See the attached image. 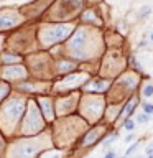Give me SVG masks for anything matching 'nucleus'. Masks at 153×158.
Instances as JSON below:
<instances>
[{"label": "nucleus", "instance_id": "ddd939ff", "mask_svg": "<svg viewBox=\"0 0 153 158\" xmlns=\"http://www.w3.org/2000/svg\"><path fill=\"white\" fill-rule=\"evenodd\" d=\"M148 41H152V43H153V31H152V33H150V38H148Z\"/></svg>", "mask_w": 153, "mask_h": 158}, {"label": "nucleus", "instance_id": "9d476101", "mask_svg": "<svg viewBox=\"0 0 153 158\" xmlns=\"http://www.w3.org/2000/svg\"><path fill=\"white\" fill-rule=\"evenodd\" d=\"M133 138H135V135H133V133H128L127 137H125V143H130V142H133Z\"/></svg>", "mask_w": 153, "mask_h": 158}, {"label": "nucleus", "instance_id": "20e7f679", "mask_svg": "<svg viewBox=\"0 0 153 158\" xmlns=\"http://www.w3.org/2000/svg\"><path fill=\"white\" fill-rule=\"evenodd\" d=\"M143 112L148 114V115H153V104L152 102H145L143 104Z\"/></svg>", "mask_w": 153, "mask_h": 158}, {"label": "nucleus", "instance_id": "39448f33", "mask_svg": "<svg viewBox=\"0 0 153 158\" xmlns=\"http://www.w3.org/2000/svg\"><path fill=\"white\" fill-rule=\"evenodd\" d=\"M143 96H145V97H152V96H153V84H148V86H145V89H143Z\"/></svg>", "mask_w": 153, "mask_h": 158}, {"label": "nucleus", "instance_id": "f257e3e1", "mask_svg": "<svg viewBox=\"0 0 153 158\" xmlns=\"http://www.w3.org/2000/svg\"><path fill=\"white\" fill-rule=\"evenodd\" d=\"M152 13H153L152 7H150V5H143V7H140V10H138V20H140V21L147 20Z\"/></svg>", "mask_w": 153, "mask_h": 158}, {"label": "nucleus", "instance_id": "1a4fd4ad", "mask_svg": "<svg viewBox=\"0 0 153 158\" xmlns=\"http://www.w3.org/2000/svg\"><path fill=\"white\" fill-rule=\"evenodd\" d=\"M104 158H117V155H115V152H114V150H110V152H107V153H105V157Z\"/></svg>", "mask_w": 153, "mask_h": 158}, {"label": "nucleus", "instance_id": "9b49d317", "mask_svg": "<svg viewBox=\"0 0 153 158\" xmlns=\"http://www.w3.org/2000/svg\"><path fill=\"white\" fill-rule=\"evenodd\" d=\"M147 45H148V40H142V41H138V48H145Z\"/></svg>", "mask_w": 153, "mask_h": 158}, {"label": "nucleus", "instance_id": "6e6552de", "mask_svg": "<svg viewBox=\"0 0 153 158\" xmlns=\"http://www.w3.org/2000/svg\"><path fill=\"white\" fill-rule=\"evenodd\" d=\"M9 26H12V21L7 18H0V28H9Z\"/></svg>", "mask_w": 153, "mask_h": 158}, {"label": "nucleus", "instance_id": "f8f14e48", "mask_svg": "<svg viewBox=\"0 0 153 158\" xmlns=\"http://www.w3.org/2000/svg\"><path fill=\"white\" fill-rule=\"evenodd\" d=\"M147 155H153V143H150V147H147Z\"/></svg>", "mask_w": 153, "mask_h": 158}, {"label": "nucleus", "instance_id": "423d86ee", "mask_svg": "<svg viewBox=\"0 0 153 158\" xmlns=\"http://www.w3.org/2000/svg\"><path fill=\"white\" fill-rule=\"evenodd\" d=\"M117 138H119V133L115 132V133H114V135H110V137H109L107 140L104 142V147H109V145H110V143H114V142H115Z\"/></svg>", "mask_w": 153, "mask_h": 158}, {"label": "nucleus", "instance_id": "0eeeda50", "mask_svg": "<svg viewBox=\"0 0 153 158\" xmlns=\"http://www.w3.org/2000/svg\"><path fill=\"white\" fill-rule=\"evenodd\" d=\"M137 148H138V143H133V145H130V147L127 148V152H125V157H130V155H132Z\"/></svg>", "mask_w": 153, "mask_h": 158}, {"label": "nucleus", "instance_id": "7ed1b4c3", "mask_svg": "<svg viewBox=\"0 0 153 158\" xmlns=\"http://www.w3.org/2000/svg\"><path fill=\"white\" fill-rule=\"evenodd\" d=\"M148 120H150V115L148 114H145V112L138 114V117H137V122H138V124H147Z\"/></svg>", "mask_w": 153, "mask_h": 158}, {"label": "nucleus", "instance_id": "f03ea898", "mask_svg": "<svg viewBox=\"0 0 153 158\" xmlns=\"http://www.w3.org/2000/svg\"><path fill=\"white\" fill-rule=\"evenodd\" d=\"M124 129L127 130V132H132V130L135 129V122H133L132 119H125V122H124Z\"/></svg>", "mask_w": 153, "mask_h": 158}, {"label": "nucleus", "instance_id": "4468645a", "mask_svg": "<svg viewBox=\"0 0 153 158\" xmlns=\"http://www.w3.org/2000/svg\"><path fill=\"white\" fill-rule=\"evenodd\" d=\"M147 158H153V155H148V157H147Z\"/></svg>", "mask_w": 153, "mask_h": 158}, {"label": "nucleus", "instance_id": "2eb2a0df", "mask_svg": "<svg viewBox=\"0 0 153 158\" xmlns=\"http://www.w3.org/2000/svg\"><path fill=\"white\" fill-rule=\"evenodd\" d=\"M124 158H127V157H124Z\"/></svg>", "mask_w": 153, "mask_h": 158}]
</instances>
